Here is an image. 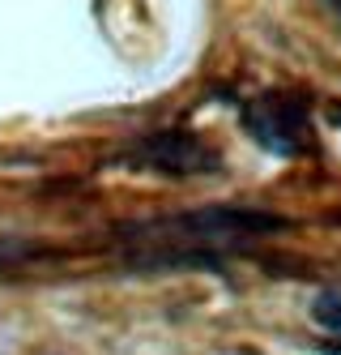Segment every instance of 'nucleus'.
I'll return each instance as SVG.
<instances>
[{"mask_svg":"<svg viewBox=\"0 0 341 355\" xmlns=\"http://www.w3.org/2000/svg\"><path fill=\"white\" fill-rule=\"evenodd\" d=\"M320 5H324V9H329V13H333L337 21H341V0H320Z\"/></svg>","mask_w":341,"mask_h":355,"instance_id":"obj_5","label":"nucleus"},{"mask_svg":"<svg viewBox=\"0 0 341 355\" xmlns=\"http://www.w3.org/2000/svg\"><path fill=\"white\" fill-rule=\"evenodd\" d=\"M120 163L124 167H137V171H154V175H175V180H188V175H218L222 171L218 146H209L192 129L141 133L120 155Z\"/></svg>","mask_w":341,"mask_h":355,"instance_id":"obj_2","label":"nucleus"},{"mask_svg":"<svg viewBox=\"0 0 341 355\" xmlns=\"http://www.w3.org/2000/svg\"><path fill=\"white\" fill-rule=\"evenodd\" d=\"M243 133L277 159H303L316 150V129H311V107L295 90H260L239 103Z\"/></svg>","mask_w":341,"mask_h":355,"instance_id":"obj_1","label":"nucleus"},{"mask_svg":"<svg viewBox=\"0 0 341 355\" xmlns=\"http://www.w3.org/2000/svg\"><path fill=\"white\" fill-rule=\"evenodd\" d=\"M320 355H341V338H324L320 343Z\"/></svg>","mask_w":341,"mask_h":355,"instance_id":"obj_4","label":"nucleus"},{"mask_svg":"<svg viewBox=\"0 0 341 355\" xmlns=\"http://www.w3.org/2000/svg\"><path fill=\"white\" fill-rule=\"evenodd\" d=\"M311 317L320 321V329H329V338H341V295L337 291H320Z\"/></svg>","mask_w":341,"mask_h":355,"instance_id":"obj_3","label":"nucleus"}]
</instances>
